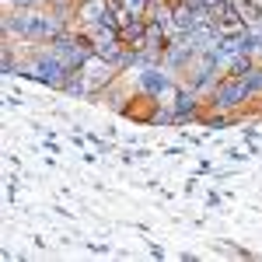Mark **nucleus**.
Segmentation results:
<instances>
[{"mask_svg": "<svg viewBox=\"0 0 262 262\" xmlns=\"http://www.w3.org/2000/svg\"><path fill=\"white\" fill-rule=\"evenodd\" d=\"M252 88L245 77H231V74H224L217 88L206 95V108H217V112H238V108H248L252 105Z\"/></svg>", "mask_w": 262, "mask_h": 262, "instance_id": "nucleus-1", "label": "nucleus"}, {"mask_svg": "<svg viewBox=\"0 0 262 262\" xmlns=\"http://www.w3.org/2000/svg\"><path fill=\"white\" fill-rule=\"evenodd\" d=\"M49 49L60 56L70 70H81L84 63L95 56V39H91V32H63V35H56V39L49 42Z\"/></svg>", "mask_w": 262, "mask_h": 262, "instance_id": "nucleus-2", "label": "nucleus"}, {"mask_svg": "<svg viewBox=\"0 0 262 262\" xmlns=\"http://www.w3.org/2000/svg\"><path fill=\"white\" fill-rule=\"evenodd\" d=\"M175 88L179 84L171 81V70H164V67H140V74H137V91L158 101H161V95H171Z\"/></svg>", "mask_w": 262, "mask_h": 262, "instance_id": "nucleus-3", "label": "nucleus"}, {"mask_svg": "<svg viewBox=\"0 0 262 262\" xmlns=\"http://www.w3.org/2000/svg\"><path fill=\"white\" fill-rule=\"evenodd\" d=\"M119 39L129 53L147 49V18H122L119 25Z\"/></svg>", "mask_w": 262, "mask_h": 262, "instance_id": "nucleus-4", "label": "nucleus"}, {"mask_svg": "<svg viewBox=\"0 0 262 262\" xmlns=\"http://www.w3.org/2000/svg\"><path fill=\"white\" fill-rule=\"evenodd\" d=\"M171 4H192V0H171Z\"/></svg>", "mask_w": 262, "mask_h": 262, "instance_id": "nucleus-5", "label": "nucleus"}]
</instances>
